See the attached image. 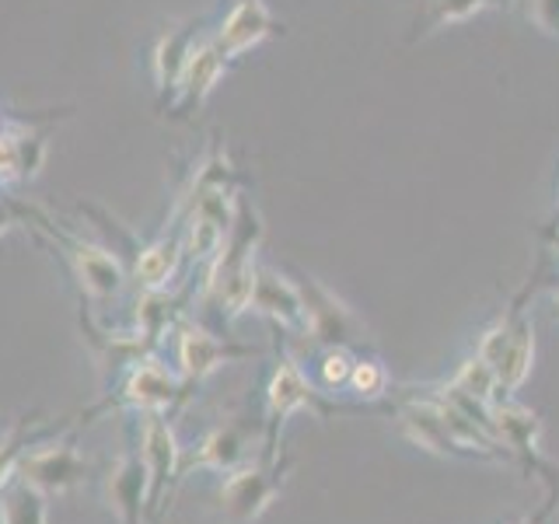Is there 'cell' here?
<instances>
[{"label":"cell","instance_id":"cell-1","mask_svg":"<svg viewBox=\"0 0 559 524\" xmlns=\"http://www.w3.org/2000/svg\"><path fill=\"white\" fill-rule=\"evenodd\" d=\"M17 221L25 227H32L49 249H57L67 273L74 276V284L81 287V294L87 297L92 305L109 308L112 301H119L122 287H127L130 270H127V259H122L116 249L109 245H98L92 238H84L78 231H70L67 224L52 221L43 206L35 203H22V200H11Z\"/></svg>","mask_w":559,"mask_h":524},{"label":"cell","instance_id":"cell-23","mask_svg":"<svg viewBox=\"0 0 559 524\" xmlns=\"http://www.w3.org/2000/svg\"><path fill=\"white\" fill-rule=\"evenodd\" d=\"M454 392H462L468 398L483 402V406H493V402L500 398V389H497V374L489 371V364L479 360V357H468L459 364V371H454V378L448 381Z\"/></svg>","mask_w":559,"mask_h":524},{"label":"cell","instance_id":"cell-30","mask_svg":"<svg viewBox=\"0 0 559 524\" xmlns=\"http://www.w3.org/2000/svg\"><path fill=\"white\" fill-rule=\"evenodd\" d=\"M8 127H11V116H8L4 109H0V133H4Z\"/></svg>","mask_w":559,"mask_h":524},{"label":"cell","instance_id":"cell-3","mask_svg":"<svg viewBox=\"0 0 559 524\" xmlns=\"http://www.w3.org/2000/svg\"><path fill=\"white\" fill-rule=\"evenodd\" d=\"M371 406H343L329 392H322L305 371L301 357L280 354L273 364V374L266 381V395H262V458H280V430L287 427L294 413H311L314 419H332V416H349V413H367Z\"/></svg>","mask_w":559,"mask_h":524},{"label":"cell","instance_id":"cell-12","mask_svg":"<svg viewBox=\"0 0 559 524\" xmlns=\"http://www.w3.org/2000/svg\"><path fill=\"white\" fill-rule=\"evenodd\" d=\"M171 227H165L157 238L136 241L133 235L122 231L127 238V252H130V279L136 284L140 294L151 290H175V279H179L182 266H186V252H182V227L179 221H168Z\"/></svg>","mask_w":559,"mask_h":524},{"label":"cell","instance_id":"cell-28","mask_svg":"<svg viewBox=\"0 0 559 524\" xmlns=\"http://www.w3.org/2000/svg\"><path fill=\"white\" fill-rule=\"evenodd\" d=\"M552 514V507L549 503H542L535 514H528V517H518V521H507V524H546V517Z\"/></svg>","mask_w":559,"mask_h":524},{"label":"cell","instance_id":"cell-27","mask_svg":"<svg viewBox=\"0 0 559 524\" xmlns=\"http://www.w3.org/2000/svg\"><path fill=\"white\" fill-rule=\"evenodd\" d=\"M542 241L546 245H552V241H559V192H556V210H552V217L546 221V227H542Z\"/></svg>","mask_w":559,"mask_h":524},{"label":"cell","instance_id":"cell-16","mask_svg":"<svg viewBox=\"0 0 559 524\" xmlns=\"http://www.w3.org/2000/svg\"><path fill=\"white\" fill-rule=\"evenodd\" d=\"M252 311L262 314L273 329H280L284 336L301 340L305 332V308H301V294H297L294 276L280 273L273 266H262L255 273V290H252Z\"/></svg>","mask_w":559,"mask_h":524},{"label":"cell","instance_id":"cell-8","mask_svg":"<svg viewBox=\"0 0 559 524\" xmlns=\"http://www.w3.org/2000/svg\"><path fill=\"white\" fill-rule=\"evenodd\" d=\"M136 448L147 462L151 493H147V521L165 524V511L179 489V468H182V444L179 433L162 413H140L136 416Z\"/></svg>","mask_w":559,"mask_h":524},{"label":"cell","instance_id":"cell-6","mask_svg":"<svg viewBox=\"0 0 559 524\" xmlns=\"http://www.w3.org/2000/svg\"><path fill=\"white\" fill-rule=\"evenodd\" d=\"M168 343H171L175 371H179V378L189 384V389H200L203 381H210L227 364L259 357L255 346L238 343L231 336H221V332L203 325L200 319H189V314H179V319H175V325L168 332Z\"/></svg>","mask_w":559,"mask_h":524},{"label":"cell","instance_id":"cell-5","mask_svg":"<svg viewBox=\"0 0 559 524\" xmlns=\"http://www.w3.org/2000/svg\"><path fill=\"white\" fill-rule=\"evenodd\" d=\"M290 476V458H249L224 472L217 483V511L227 524H255L284 493Z\"/></svg>","mask_w":559,"mask_h":524},{"label":"cell","instance_id":"cell-25","mask_svg":"<svg viewBox=\"0 0 559 524\" xmlns=\"http://www.w3.org/2000/svg\"><path fill=\"white\" fill-rule=\"evenodd\" d=\"M528 22L559 39V0H528Z\"/></svg>","mask_w":559,"mask_h":524},{"label":"cell","instance_id":"cell-10","mask_svg":"<svg viewBox=\"0 0 559 524\" xmlns=\"http://www.w3.org/2000/svg\"><path fill=\"white\" fill-rule=\"evenodd\" d=\"M227 70H231V60L221 52V46L214 43V35H210V25H206L162 109H168L171 119H192L206 105V98L217 92V84L224 81Z\"/></svg>","mask_w":559,"mask_h":524},{"label":"cell","instance_id":"cell-32","mask_svg":"<svg viewBox=\"0 0 559 524\" xmlns=\"http://www.w3.org/2000/svg\"><path fill=\"white\" fill-rule=\"evenodd\" d=\"M0 203H4V200H0Z\"/></svg>","mask_w":559,"mask_h":524},{"label":"cell","instance_id":"cell-21","mask_svg":"<svg viewBox=\"0 0 559 524\" xmlns=\"http://www.w3.org/2000/svg\"><path fill=\"white\" fill-rule=\"evenodd\" d=\"M354 360H357V349L349 346H322L319 357H314L311 367V381L319 384L322 392L336 395L349 384V374H354Z\"/></svg>","mask_w":559,"mask_h":524},{"label":"cell","instance_id":"cell-4","mask_svg":"<svg viewBox=\"0 0 559 524\" xmlns=\"http://www.w3.org/2000/svg\"><path fill=\"white\" fill-rule=\"evenodd\" d=\"M192 398V389L179 378L175 367H168L157 354L133 360L127 371L112 378V389L105 392L92 409H84V424H92L98 413L130 409V413H179Z\"/></svg>","mask_w":559,"mask_h":524},{"label":"cell","instance_id":"cell-31","mask_svg":"<svg viewBox=\"0 0 559 524\" xmlns=\"http://www.w3.org/2000/svg\"><path fill=\"white\" fill-rule=\"evenodd\" d=\"M0 524H8V517H4V500H0Z\"/></svg>","mask_w":559,"mask_h":524},{"label":"cell","instance_id":"cell-15","mask_svg":"<svg viewBox=\"0 0 559 524\" xmlns=\"http://www.w3.org/2000/svg\"><path fill=\"white\" fill-rule=\"evenodd\" d=\"M147 493L151 476L144 454H140V448H122L116 462H109L102 472L105 503L119 517V524H147Z\"/></svg>","mask_w":559,"mask_h":524},{"label":"cell","instance_id":"cell-24","mask_svg":"<svg viewBox=\"0 0 559 524\" xmlns=\"http://www.w3.org/2000/svg\"><path fill=\"white\" fill-rule=\"evenodd\" d=\"M22 182H25L22 144H17V130H14V119H11V127L0 133V189H14Z\"/></svg>","mask_w":559,"mask_h":524},{"label":"cell","instance_id":"cell-19","mask_svg":"<svg viewBox=\"0 0 559 524\" xmlns=\"http://www.w3.org/2000/svg\"><path fill=\"white\" fill-rule=\"evenodd\" d=\"M39 413H28L22 419H14L11 430L0 437V493L14 483L17 476V462H22V454L28 451L32 441H39L46 433H57V427H43L39 424Z\"/></svg>","mask_w":559,"mask_h":524},{"label":"cell","instance_id":"cell-2","mask_svg":"<svg viewBox=\"0 0 559 524\" xmlns=\"http://www.w3.org/2000/svg\"><path fill=\"white\" fill-rule=\"evenodd\" d=\"M542 276H546V262H538L528 284L511 297V305L503 308V314L493 325L483 329V336L476 343V357L486 360L489 371L497 374L500 398H514V392H521V384L532 374L535 325H532V314H528V301H532V294L542 287Z\"/></svg>","mask_w":559,"mask_h":524},{"label":"cell","instance_id":"cell-7","mask_svg":"<svg viewBox=\"0 0 559 524\" xmlns=\"http://www.w3.org/2000/svg\"><path fill=\"white\" fill-rule=\"evenodd\" d=\"M294 284L301 294L305 308V332L301 340L308 346H349L360 349L367 346V325L357 319V311L349 308L336 290H329L314 276L294 270Z\"/></svg>","mask_w":559,"mask_h":524},{"label":"cell","instance_id":"cell-26","mask_svg":"<svg viewBox=\"0 0 559 524\" xmlns=\"http://www.w3.org/2000/svg\"><path fill=\"white\" fill-rule=\"evenodd\" d=\"M17 224H22V221H17V214H14L11 200H4V203H0V238H4V235H11Z\"/></svg>","mask_w":559,"mask_h":524},{"label":"cell","instance_id":"cell-14","mask_svg":"<svg viewBox=\"0 0 559 524\" xmlns=\"http://www.w3.org/2000/svg\"><path fill=\"white\" fill-rule=\"evenodd\" d=\"M252 427L245 424V419H221V424L206 427L197 444L182 451V468H179V479L186 483L189 476H197V472H224L238 468L241 462L252 458Z\"/></svg>","mask_w":559,"mask_h":524},{"label":"cell","instance_id":"cell-22","mask_svg":"<svg viewBox=\"0 0 559 524\" xmlns=\"http://www.w3.org/2000/svg\"><path fill=\"white\" fill-rule=\"evenodd\" d=\"M0 500H4L8 524H49V497L39 493V489L14 479L4 493H0Z\"/></svg>","mask_w":559,"mask_h":524},{"label":"cell","instance_id":"cell-9","mask_svg":"<svg viewBox=\"0 0 559 524\" xmlns=\"http://www.w3.org/2000/svg\"><path fill=\"white\" fill-rule=\"evenodd\" d=\"M87 458L78 451L74 437H57V433H46L39 441H32L28 451L22 454L17 462V483H25L32 489H39L49 500L52 497H63L70 493L78 483H84L87 476Z\"/></svg>","mask_w":559,"mask_h":524},{"label":"cell","instance_id":"cell-29","mask_svg":"<svg viewBox=\"0 0 559 524\" xmlns=\"http://www.w3.org/2000/svg\"><path fill=\"white\" fill-rule=\"evenodd\" d=\"M549 301H552V322H559V273L549 279Z\"/></svg>","mask_w":559,"mask_h":524},{"label":"cell","instance_id":"cell-20","mask_svg":"<svg viewBox=\"0 0 559 524\" xmlns=\"http://www.w3.org/2000/svg\"><path fill=\"white\" fill-rule=\"evenodd\" d=\"M346 392H354L364 402V406H371V402L389 395L392 392V374H389V367H384V360L374 357V354H364V349H357L354 374H349Z\"/></svg>","mask_w":559,"mask_h":524},{"label":"cell","instance_id":"cell-11","mask_svg":"<svg viewBox=\"0 0 559 524\" xmlns=\"http://www.w3.org/2000/svg\"><path fill=\"white\" fill-rule=\"evenodd\" d=\"M493 427H497V441L511 451V458H521L524 468L538 472L546 479V503L556 511L559 503V468H552L538 451V437H542V419L528 406H521L514 398H497L493 402Z\"/></svg>","mask_w":559,"mask_h":524},{"label":"cell","instance_id":"cell-13","mask_svg":"<svg viewBox=\"0 0 559 524\" xmlns=\"http://www.w3.org/2000/svg\"><path fill=\"white\" fill-rule=\"evenodd\" d=\"M210 35L221 46V52L231 63H238L245 52L259 49L266 39L284 35V22L266 8V0H227L217 22L210 25Z\"/></svg>","mask_w":559,"mask_h":524},{"label":"cell","instance_id":"cell-18","mask_svg":"<svg viewBox=\"0 0 559 524\" xmlns=\"http://www.w3.org/2000/svg\"><path fill=\"white\" fill-rule=\"evenodd\" d=\"M507 4H511V0H424V11H419L416 25L409 32V43H419L433 32L468 22V17H476L489 8H507Z\"/></svg>","mask_w":559,"mask_h":524},{"label":"cell","instance_id":"cell-17","mask_svg":"<svg viewBox=\"0 0 559 524\" xmlns=\"http://www.w3.org/2000/svg\"><path fill=\"white\" fill-rule=\"evenodd\" d=\"M203 22H182V25H168L157 32V39L151 46V81H154V92H157V102L165 105V98L171 95L175 81H179L182 67L189 60L192 46L203 35Z\"/></svg>","mask_w":559,"mask_h":524}]
</instances>
